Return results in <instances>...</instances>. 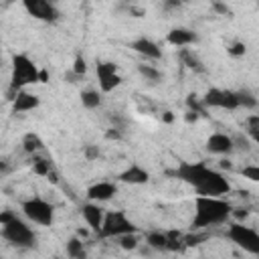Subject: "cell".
Listing matches in <instances>:
<instances>
[{"instance_id":"obj_1","label":"cell","mask_w":259,"mask_h":259,"mask_svg":"<svg viewBox=\"0 0 259 259\" xmlns=\"http://www.w3.org/2000/svg\"><path fill=\"white\" fill-rule=\"evenodd\" d=\"M170 174L176 176V178H180L182 182L194 186V190L198 192V196L221 198L223 194L231 192L229 180H227L221 172H217L214 168H208L204 162H196V164L182 162V164H178V168L172 170Z\"/></svg>"},{"instance_id":"obj_2","label":"cell","mask_w":259,"mask_h":259,"mask_svg":"<svg viewBox=\"0 0 259 259\" xmlns=\"http://www.w3.org/2000/svg\"><path fill=\"white\" fill-rule=\"evenodd\" d=\"M196 214L192 219L190 229L192 231H200V229H208L214 225H223L231 212H233V204L223 200V198H210V196H196L194 202Z\"/></svg>"},{"instance_id":"obj_3","label":"cell","mask_w":259,"mask_h":259,"mask_svg":"<svg viewBox=\"0 0 259 259\" xmlns=\"http://www.w3.org/2000/svg\"><path fill=\"white\" fill-rule=\"evenodd\" d=\"M38 77H40V71L36 69V65L26 55H14L12 57V81H10V87H14L16 91H22L24 85L40 83Z\"/></svg>"},{"instance_id":"obj_4","label":"cell","mask_w":259,"mask_h":259,"mask_svg":"<svg viewBox=\"0 0 259 259\" xmlns=\"http://www.w3.org/2000/svg\"><path fill=\"white\" fill-rule=\"evenodd\" d=\"M2 237L10 245H14V247H22V249L36 247V235H34V231L30 227H26L18 217L12 223H8V225L2 227Z\"/></svg>"},{"instance_id":"obj_5","label":"cell","mask_w":259,"mask_h":259,"mask_svg":"<svg viewBox=\"0 0 259 259\" xmlns=\"http://www.w3.org/2000/svg\"><path fill=\"white\" fill-rule=\"evenodd\" d=\"M123 235H136V225L125 217L123 210H111L105 214L103 227L99 231V237H123Z\"/></svg>"},{"instance_id":"obj_6","label":"cell","mask_w":259,"mask_h":259,"mask_svg":"<svg viewBox=\"0 0 259 259\" xmlns=\"http://www.w3.org/2000/svg\"><path fill=\"white\" fill-rule=\"evenodd\" d=\"M22 212L26 214V219H30L32 223H36L40 227H51L53 219H55V206L38 196L26 198L22 202Z\"/></svg>"},{"instance_id":"obj_7","label":"cell","mask_w":259,"mask_h":259,"mask_svg":"<svg viewBox=\"0 0 259 259\" xmlns=\"http://www.w3.org/2000/svg\"><path fill=\"white\" fill-rule=\"evenodd\" d=\"M227 237L237 247H241L243 251H247L251 255H259V233L253 231L251 227H245L241 223H233V225H229Z\"/></svg>"},{"instance_id":"obj_8","label":"cell","mask_w":259,"mask_h":259,"mask_svg":"<svg viewBox=\"0 0 259 259\" xmlns=\"http://www.w3.org/2000/svg\"><path fill=\"white\" fill-rule=\"evenodd\" d=\"M204 107H221V109H237L239 101H237V93L231 89H208L202 97Z\"/></svg>"},{"instance_id":"obj_9","label":"cell","mask_w":259,"mask_h":259,"mask_svg":"<svg viewBox=\"0 0 259 259\" xmlns=\"http://www.w3.org/2000/svg\"><path fill=\"white\" fill-rule=\"evenodd\" d=\"M24 8L30 16L45 20V22H55L59 20V10L55 8V4L47 2V0H24Z\"/></svg>"},{"instance_id":"obj_10","label":"cell","mask_w":259,"mask_h":259,"mask_svg":"<svg viewBox=\"0 0 259 259\" xmlns=\"http://www.w3.org/2000/svg\"><path fill=\"white\" fill-rule=\"evenodd\" d=\"M97 79H99L101 91L105 93L121 85V77L117 75V67L113 63H97Z\"/></svg>"},{"instance_id":"obj_11","label":"cell","mask_w":259,"mask_h":259,"mask_svg":"<svg viewBox=\"0 0 259 259\" xmlns=\"http://www.w3.org/2000/svg\"><path fill=\"white\" fill-rule=\"evenodd\" d=\"M81 214L85 219V223L89 225L91 231L99 233L101 227H103V221H105V214H103V208H99L95 202H85L81 206Z\"/></svg>"},{"instance_id":"obj_12","label":"cell","mask_w":259,"mask_h":259,"mask_svg":"<svg viewBox=\"0 0 259 259\" xmlns=\"http://www.w3.org/2000/svg\"><path fill=\"white\" fill-rule=\"evenodd\" d=\"M206 150H208L210 154H219V156L231 154V152L235 150L233 138L227 136V134H212V136L206 140Z\"/></svg>"},{"instance_id":"obj_13","label":"cell","mask_w":259,"mask_h":259,"mask_svg":"<svg viewBox=\"0 0 259 259\" xmlns=\"http://www.w3.org/2000/svg\"><path fill=\"white\" fill-rule=\"evenodd\" d=\"M115 192H117V186L113 182H97L87 188V198L95 200V202H105V200L113 198Z\"/></svg>"},{"instance_id":"obj_14","label":"cell","mask_w":259,"mask_h":259,"mask_svg":"<svg viewBox=\"0 0 259 259\" xmlns=\"http://www.w3.org/2000/svg\"><path fill=\"white\" fill-rule=\"evenodd\" d=\"M117 178H119V182H125V184H146V182L150 180V172L144 170V168L138 166V164H132V166L125 168Z\"/></svg>"},{"instance_id":"obj_15","label":"cell","mask_w":259,"mask_h":259,"mask_svg":"<svg viewBox=\"0 0 259 259\" xmlns=\"http://www.w3.org/2000/svg\"><path fill=\"white\" fill-rule=\"evenodd\" d=\"M130 47H132L136 53H140V55H144V57H148V59H160V57H162V49H160L154 40H150V38H146V36L136 38Z\"/></svg>"},{"instance_id":"obj_16","label":"cell","mask_w":259,"mask_h":259,"mask_svg":"<svg viewBox=\"0 0 259 259\" xmlns=\"http://www.w3.org/2000/svg\"><path fill=\"white\" fill-rule=\"evenodd\" d=\"M38 105H40L38 95L28 93V91H18L16 99L12 101V111L14 113H22V111H30V109H34Z\"/></svg>"},{"instance_id":"obj_17","label":"cell","mask_w":259,"mask_h":259,"mask_svg":"<svg viewBox=\"0 0 259 259\" xmlns=\"http://www.w3.org/2000/svg\"><path fill=\"white\" fill-rule=\"evenodd\" d=\"M166 40L174 47H188L192 42H196V34L188 28H172L166 36Z\"/></svg>"},{"instance_id":"obj_18","label":"cell","mask_w":259,"mask_h":259,"mask_svg":"<svg viewBox=\"0 0 259 259\" xmlns=\"http://www.w3.org/2000/svg\"><path fill=\"white\" fill-rule=\"evenodd\" d=\"M178 59H180L182 65H186L188 69L198 71V73H204V65H202V61L194 55V51H190V49H180V51H178Z\"/></svg>"},{"instance_id":"obj_19","label":"cell","mask_w":259,"mask_h":259,"mask_svg":"<svg viewBox=\"0 0 259 259\" xmlns=\"http://www.w3.org/2000/svg\"><path fill=\"white\" fill-rule=\"evenodd\" d=\"M67 255H69L71 259H85V257H87L81 237H71V239L67 241Z\"/></svg>"},{"instance_id":"obj_20","label":"cell","mask_w":259,"mask_h":259,"mask_svg":"<svg viewBox=\"0 0 259 259\" xmlns=\"http://www.w3.org/2000/svg\"><path fill=\"white\" fill-rule=\"evenodd\" d=\"M45 148V144H42V140L36 136V134H26L24 138H22V150L26 152V154H36V152H40Z\"/></svg>"},{"instance_id":"obj_21","label":"cell","mask_w":259,"mask_h":259,"mask_svg":"<svg viewBox=\"0 0 259 259\" xmlns=\"http://www.w3.org/2000/svg\"><path fill=\"white\" fill-rule=\"evenodd\" d=\"M146 243H148L152 249H156V251H166L168 235H166V233H160V231H152V233H148Z\"/></svg>"},{"instance_id":"obj_22","label":"cell","mask_w":259,"mask_h":259,"mask_svg":"<svg viewBox=\"0 0 259 259\" xmlns=\"http://www.w3.org/2000/svg\"><path fill=\"white\" fill-rule=\"evenodd\" d=\"M81 103L87 109H95L101 103V95L95 89H85V91H81Z\"/></svg>"},{"instance_id":"obj_23","label":"cell","mask_w":259,"mask_h":259,"mask_svg":"<svg viewBox=\"0 0 259 259\" xmlns=\"http://www.w3.org/2000/svg\"><path fill=\"white\" fill-rule=\"evenodd\" d=\"M32 170H34V174H38V176H49L51 170H53V166H51L49 160L38 158V156H32Z\"/></svg>"},{"instance_id":"obj_24","label":"cell","mask_w":259,"mask_h":259,"mask_svg":"<svg viewBox=\"0 0 259 259\" xmlns=\"http://www.w3.org/2000/svg\"><path fill=\"white\" fill-rule=\"evenodd\" d=\"M138 71L140 75L146 79V81H152V83H158L162 79V73L158 69H154L152 65H138Z\"/></svg>"},{"instance_id":"obj_25","label":"cell","mask_w":259,"mask_h":259,"mask_svg":"<svg viewBox=\"0 0 259 259\" xmlns=\"http://www.w3.org/2000/svg\"><path fill=\"white\" fill-rule=\"evenodd\" d=\"M237 93V101H239V107H247V109H255L257 107V99L249 93V91H235Z\"/></svg>"},{"instance_id":"obj_26","label":"cell","mask_w":259,"mask_h":259,"mask_svg":"<svg viewBox=\"0 0 259 259\" xmlns=\"http://www.w3.org/2000/svg\"><path fill=\"white\" fill-rule=\"evenodd\" d=\"M166 235H168L166 251H180L182 245H184V239H180V233H178V231H170V233H166Z\"/></svg>"},{"instance_id":"obj_27","label":"cell","mask_w":259,"mask_h":259,"mask_svg":"<svg viewBox=\"0 0 259 259\" xmlns=\"http://www.w3.org/2000/svg\"><path fill=\"white\" fill-rule=\"evenodd\" d=\"M186 105H188L190 111H194V113H198V115H206V113H204V103H202V99L198 101L194 93H190V95L186 97Z\"/></svg>"},{"instance_id":"obj_28","label":"cell","mask_w":259,"mask_h":259,"mask_svg":"<svg viewBox=\"0 0 259 259\" xmlns=\"http://www.w3.org/2000/svg\"><path fill=\"white\" fill-rule=\"evenodd\" d=\"M206 239H208V233H198V231H194V233H190V235L184 237V245H186V247H196V245H200V243L206 241Z\"/></svg>"},{"instance_id":"obj_29","label":"cell","mask_w":259,"mask_h":259,"mask_svg":"<svg viewBox=\"0 0 259 259\" xmlns=\"http://www.w3.org/2000/svg\"><path fill=\"white\" fill-rule=\"evenodd\" d=\"M233 138V146H235V150H243V152H249L251 150V146H249V138L247 136H243V134H235V136H231Z\"/></svg>"},{"instance_id":"obj_30","label":"cell","mask_w":259,"mask_h":259,"mask_svg":"<svg viewBox=\"0 0 259 259\" xmlns=\"http://www.w3.org/2000/svg\"><path fill=\"white\" fill-rule=\"evenodd\" d=\"M119 247L125 251H134L138 247V237L136 235H123L119 237Z\"/></svg>"},{"instance_id":"obj_31","label":"cell","mask_w":259,"mask_h":259,"mask_svg":"<svg viewBox=\"0 0 259 259\" xmlns=\"http://www.w3.org/2000/svg\"><path fill=\"white\" fill-rule=\"evenodd\" d=\"M241 176L253 182H259V166H245L241 168Z\"/></svg>"},{"instance_id":"obj_32","label":"cell","mask_w":259,"mask_h":259,"mask_svg":"<svg viewBox=\"0 0 259 259\" xmlns=\"http://www.w3.org/2000/svg\"><path fill=\"white\" fill-rule=\"evenodd\" d=\"M229 55H233V57H243L245 55V51H247V47H245V42L243 40H235V42H231L229 45Z\"/></svg>"},{"instance_id":"obj_33","label":"cell","mask_w":259,"mask_h":259,"mask_svg":"<svg viewBox=\"0 0 259 259\" xmlns=\"http://www.w3.org/2000/svg\"><path fill=\"white\" fill-rule=\"evenodd\" d=\"M71 71L77 73V75H81V77H85V71H87V63H85V59H83V57H77L75 63H73V69H71Z\"/></svg>"},{"instance_id":"obj_34","label":"cell","mask_w":259,"mask_h":259,"mask_svg":"<svg viewBox=\"0 0 259 259\" xmlns=\"http://www.w3.org/2000/svg\"><path fill=\"white\" fill-rule=\"evenodd\" d=\"M212 10L219 12V14H223V16H233V10L227 4H223V2H212Z\"/></svg>"},{"instance_id":"obj_35","label":"cell","mask_w":259,"mask_h":259,"mask_svg":"<svg viewBox=\"0 0 259 259\" xmlns=\"http://www.w3.org/2000/svg\"><path fill=\"white\" fill-rule=\"evenodd\" d=\"M83 154H85V158H87V160H95V158L99 156V148H97V146H93V144H87V146L83 148Z\"/></svg>"},{"instance_id":"obj_36","label":"cell","mask_w":259,"mask_h":259,"mask_svg":"<svg viewBox=\"0 0 259 259\" xmlns=\"http://www.w3.org/2000/svg\"><path fill=\"white\" fill-rule=\"evenodd\" d=\"M16 219V214L12 212V210H4V212H0V225L4 227V225H8V223H12Z\"/></svg>"},{"instance_id":"obj_37","label":"cell","mask_w":259,"mask_h":259,"mask_svg":"<svg viewBox=\"0 0 259 259\" xmlns=\"http://www.w3.org/2000/svg\"><path fill=\"white\" fill-rule=\"evenodd\" d=\"M105 138H107V140H119V138H121V130L109 127V130L105 132Z\"/></svg>"},{"instance_id":"obj_38","label":"cell","mask_w":259,"mask_h":259,"mask_svg":"<svg viewBox=\"0 0 259 259\" xmlns=\"http://www.w3.org/2000/svg\"><path fill=\"white\" fill-rule=\"evenodd\" d=\"M247 214H249V210H247V208H233V212H231V217H235L237 221L247 219Z\"/></svg>"},{"instance_id":"obj_39","label":"cell","mask_w":259,"mask_h":259,"mask_svg":"<svg viewBox=\"0 0 259 259\" xmlns=\"http://www.w3.org/2000/svg\"><path fill=\"white\" fill-rule=\"evenodd\" d=\"M83 77L81 75H77V73H73V71H69V73H65V81L67 83H79Z\"/></svg>"},{"instance_id":"obj_40","label":"cell","mask_w":259,"mask_h":259,"mask_svg":"<svg viewBox=\"0 0 259 259\" xmlns=\"http://www.w3.org/2000/svg\"><path fill=\"white\" fill-rule=\"evenodd\" d=\"M253 127H259V115H249L247 117V130H253Z\"/></svg>"},{"instance_id":"obj_41","label":"cell","mask_w":259,"mask_h":259,"mask_svg":"<svg viewBox=\"0 0 259 259\" xmlns=\"http://www.w3.org/2000/svg\"><path fill=\"white\" fill-rule=\"evenodd\" d=\"M247 136L255 142V144H259V127H253V130H247Z\"/></svg>"},{"instance_id":"obj_42","label":"cell","mask_w":259,"mask_h":259,"mask_svg":"<svg viewBox=\"0 0 259 259\" xmlns=\"http://www.w3.org/2000/svg\"><path fill=\"white\" fill-rule=\"evenodd\" d=\"M162 121H164V123H172V121H174V113H172V111H164V113H162Z\"/></svg>"},{"instance_id":"obj_43","label":"cell","mask_w":259,"mask_h":259,"mask_svg":"<svg viewBox=\"0 0 259 259\" xmlns=\"http://www.w3.org/2000/svg\"><path fill=\"white\" fill-rule=\"evenodd\" d=\"M184 119H186L188 123H192V121H196V119H198V113H194V111H190V109H188V111H186V115H184Z\"/></svg>"},{"instance_id":"obj_44","label":"cell","mask_w":259,"mask_h":259,"mask_svg":"<svg viewBox=\"0 0 259 259\" xmlns=\"http://www.w3.org/2000/svg\"><path fill=\"white\" fill-rule=\"evenodd\" d=\"M219 166H221L223 170H225V168H227V170H231V168H233V164H231L229 160H221V162H219Z\"/></svg>"},{"instance_id":"obj_45","label":"cell","mask_w":259,"mask_h":259,"mask_svg":"<svg viewBox=\"0 0 259 259\" xmlns=\"http://www.w3.org/2000/svg\"><path fill=\"white\" fill-rule=\"evenodd\" d=\"M38 79H40V83H47V81H49V73H47L45 69H40V77H38Z\"/></svg>"},{"instance_id":"obj_46","label":"cell","mask_w":259,"mask_h":259,"mask_svg":"<svg viewBox=\"0 0 259 259\" xmlns=\"http://www.w3.org/2000/svg\"><path fill=\"white\" fill-rule=\"evenodd\" d=\"M164 6H166V8H178V6H180V2H166Z\"/></svg>"},{"instance_id":"obj_47","label":"cell","mask_w":259,"mask_h":259,"mask_svg":"<svg viewBox=\"0 0 259 259\" xmlns=\"http://www.w3.org/2000/svg\"><path fill=\"white\" fill-rule=\"evenodd\" d=\"M53 259H63V257H53Z\"/></svg>"}]
</instances>
